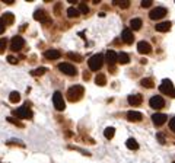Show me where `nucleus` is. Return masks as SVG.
<instances>
[{
	"instance_id": "obj_1",
	"label": "nucleus",
	"mask_w": 175,
	"mask_h": 163,
	"mask_svg": "<svg viewBox=\"0 0 175 163\" xmlns=\"http://www.w3.org/2000/svg\"><path fill=\"white\" fill-rule=\"evenodd\" d=\"M83 93H85L83 86H80V85H74V86H71L69 91H67V98H69V101H71V102H77V101L82 99Z\"/></svg>"
},
{
	"instance_id": "obj_2",
	"label": "nucleus",
	"mask_w": 175,
	"mask_h": 163,
	"mask_svg": "<svg viewBox=\"0 0 175 163\" xmlns=\"http://www.w3.org/2000/svg\"><path fill=\"white\" fill-rule=\"evenodd\" d=\"M88 64H89V69H90L92 72H98V70L102 67V64H104V57H102V54L92 55V57L89 58Z\"/></svg>"
},
{
	"instance_id": "obj_3",
	"label": "nucleus",
	"mask_w": 175,
	"mask_h": 163,
	"mask_svg": "<svg viewBox=\"0 0 175 163\" xmlns=\"http://www.w3.org/2000/svg\"><path fill=\"white\" fill-rule=\"evenodd\" d=\"M159 91L162 92L163 95H168L171 98H175V88H174V85H172V82L168 80V79L162 80V83L159 86Z\"/></svg>"
},
{
	"instance_id": "obj_4",
	"label": "nucleus",
	"mask_w": 175,
	"mask_h": 163,
	"mask_svg": "<svg viewBox=\"0 0 175 163\" xmlns=\"http://www.w3.org/2000/svg\"><path fill=\"white\" fill-rule=\"evenodd\" d=\"M13 114L18 115V118H22V120H29V118H32V112L29 111V104H25L23 106L15 109Z\"/></svg>"
},
{
	"instance_id": "obj_5",
	"label": "nucleus",
	"mask_w": 175,
	"mask_h": 163,
	"mask_svg": "<svg viewBox=\"0 0 175 163\" xmlns=\"http://www.w3.org/2000/svg\"><path fill=\"white\" fill-rule=\"evenodd\" d=\"M58 70L61 73H64L66 76H76V73H77L76 67L69 64V63H60L58 64Z\"/></svg>"
},
{
	"instance_id": "obj_6",
	"label": "nucleus",
	"mask_w": 175,
	"mask_h": 163,
	"mask_svg": "<svg viewBox=\"0 0 175 163\" xmlns=\"http://www.w3.org/2000/svg\"><path fill=\"white\" fill-rule=\"evenodd\" d=\"M52 104H54V106H55L57 111H63V109L66 108L64 99H63V96H61L60 92H54V95H52Z\"/></svg>"
},
{
	"instance_id": "obj_7",
	"label": "nucleus",
	"mask_w": 175,
	"mask_h": 163,
	"mask_svg": "<svg viewBox=\"0 0 175 163\" xmlns=\"http://www.w3.org/2000/svg\"><path fill=\"white\" fill-rule=\"evenodd\" d=\"M165 15H166V9L165 7H155V9L150 10L149 18L152 19V20H158V19H162Z\"/></svg>"
},
{
	"instance_id": "obj_8",
	"label": "nucleus",
	"mask_w": 175,
	"mask_h": 163,
	"mask_svg": "<svg viewBox=\"0 0 175 163\" xmlns=\"http://www.w3.org/2000/svg\"><path fill=\"white\" fill-rule=\"evenodd\" d=\"M23 44H25V41H23L22 36H19V35L13 36L12 38V42H10V50L12 51H19V50H22Z\"/></svg>"
},
{
	"instance_id": "obj_9",
	"label": "nucleus",
	"mask_w": 175,
	"mask_h": 163,
	"mask_svg": "<svg viewBox=\"0 0 175 163\" xmlns=\"http://www.w3.org/2000/svg\"><path fill=\"white\" fill-rule=\"evenodd\" d=\"M149 105L153 109H160L165 106V101H163L162 96H152L150 101H149Z\"/></svg>"
},
{
	"instance_id": "obj_10",
	"label": "nucleus",
	"mask_w": 175,
	"mask_h": 163,
	"mask_svg": "<svg viewBox=\"0 0 175 163\" xmlns=\"http://www.w3.org/2000/svg\"><path fill=\"white\" fill-rule=\"evenodd\" d=\"M166 115L165 114H159V112H156V114H153L152 115V122L156 125V127H160V125H163L165 122H166Z\"/></svg>"
},
{
	"instance_id": "obj_11",
	"label": "nucleus",
	"mask_w": 175,
	"mask_h": 163,
	"mask_svg": "<svg viewBox=\"0 0 175 163\" xmlns=\"http://www.w3.org/2000/svg\"><path fill=\"white\" fill-rule=\"evenodd\" d=\"M34 19L38 22H44V23H50V16L45 13V10H35Z\"/></svg>"
},
{
	"instance_id": "obj_12",
	"label": "nucleus",
	"mask_w": 175,
	"mask_h": 163,
	"mask_svg": "<svg viewBox=\"0 0 175 163\" xmlns=\"http://www.w3.org/2000/svg\"><path fill=\"white\" fill-rule=\"evenodd\" d=\"M137 51H139L140 54H149V53L152 51V47H150L149 42H146V41H140L139 44H137Z\"/></svg>"
},
{
	"instance_id": "obj_13",
	"label": "nucleus",
	"mask_w": 175,
	"mask_h": 163,
	"mask_svg": "<svg viewBox=\"0 0 175 163\" xmlns=\"http://www.w3.org/2000/svg\"><path fill=\"white\" fill-rule=\"evenodd\" d=\"M121 39H122V42H125V44H131V42L134 41V36H133V34H131V29H128V28L122 29Z\"/></svg>"
},
{
	"instance_id": "obj_14",
	"label": "nucleus",
	"mask_w": 175,
	"mask_h": 163,
	"mask_svg": "<svg viewBox=\"0 0 175 163\" xmlns=\"http://www.w3.org/2000/svg\"><path fill=\"white\" fill-rule=\"evenodd\" d=\"M105 58H106V61H108V64H109V69H111V67H114V64L117 63V54H115V51H112V50L106 51Z\"/></svg>"
},
{
	"instance_id": "obj_15",
	"label": "nucleus",
	"mask_w": 175,
	"mask_h": 163,
	"mask_svg": "<svg viewBox=\"0 0 175 163\" xmlns=\"http://www.w3.org/2000/svg\"><path fill=\"white\" fill-rule=\"evenodd\" d=\"M44 57H45L47 60H58V58L61 57V53H60L58 50H47V51L44 53Z\"/></svg>"
},
{
	"instance_id": "obj_16",
	"label": "nucleus",
	"mask_w": 175,
	"mask_h": 163,
	"mask_svg": "<svg viewBox=\"0 0 175 163\" xmlns=\"http://www.w3.org/2000/svg\"><path fill=\"white\" fill-rule=\"evenodd\" d=\"M127 101H128V104H130V105L137 106V105H140V104H141V101H143V99H141V95H130Z\"/></svg>"
},
{
	"instance_id": "obj_17",
	"label": "nucleus",
	"mask_w": 175,
	"mask_h": 163,
	"mask_svg": "<svg viewBox=\"0 0 175 163\" xmlns=\"http://www.w3.org/2000/svg\"><path fill=\"white\" fill-rule=\"evenodd\" d=\"M155 29L158 32H168L171 29V22H160L155 26Z\"/></svg>"
},
{
	"instance_id": "obj_18",
	"label": "nucleus",
	"mask_w": 175,
	"mask_h": 163,
	"mask_svg": "<svg viewBox=\"0 0 175 163\" xmlns=\"http://www.w3.org/2000/svg\"><path fill=\"white\" fill-rule=\"evenodd\" d=\"M127 118H128V121H140L143 118V115L140 112H137V111H128L127 112Z\"/></svg>"
},
{
	"instance_id": "obj_19",
	"label": "nucleus",
	"mask_w": 175,
	"mask_h": 163,
	"mask_svg": "<svg viewBox=\"0 0 175 163\" xmlns=\"http://www.w3.org/2000/svg\"><path fill=\"white\" fill-rule=\"evenodd\" d=\"M117 61L120 64H128L130 63V57H128L127 53H120V54H117Z\"/></svg>"
},
{
	"instance_id": "obj_20",
	"label": "nucleus",
	"mask_w": 175,
	"mask_h": 163,
	"mask_svg": "<svg viewBox=\"0 0 175 163\" xmlns=\"http://www.w3.org/2000/svg\"><path fill=\"white\" fill-rule=\"evenodd\" d=\"M130 28L134 29V31H139L140 28H141V19H139V18L131 19L130 20Z\"/></svg>"
},
{
	"instance_id": "obj_21",
	"label": "nucleus",
	"mask_w": 175,
	"mask_h": 163,
	"mask_svg": "<svg viewBox=\"0 0 175 163\" xmlns=\"http://www.w3.org/2000/svg\"><path fill=\"white\" fill-rule=\"evenodd\" d=\"M13 19H15V18H13V15L7 12V13H4V15H3L1 20L4 22V25H10V23H13Z\"/></svg>"
},
{
	"instance_id": "obj_22",
	"label": "nucleus",
	"mask_w": 175,
	"mask_h": 163,
	"mask_svg": "<svg viewBox=\"0 0 175 163\" xmlns=\"http://www.w3.org/2000/svg\"><path fill=\"white\" fill-rule=\"evenodd\" d=\"M125 144H127V147H128L130 150H137V149H139V144H137V141H136L134 138H128Z\"/></svg>"
},
{
	"instance_id": "obj_23",
	"label": "nucleus",
	"mask_w": 175,
	"mask_h": 163,
	"mask_svg": "<svg viewBox=\"0 0 175 163\" xmlns=\"http://www.w3.org/2000/svg\"><path fill=\"white\" fill-rule=\"evenodd\" d=\"M9 101H10L12 104H18V102L20 101V95H19L18 92H12V93L9 95Z\"/></svg>"
},
{
	"instance_id": "obj_24",
	"label": "nucleus",
	"mask_w": 175,
	"mask_h": 163,
	"mask_svg": "<svg viewBox=\"0 0 175 163\" xmlns=\"http://www.w3.org/2000/svg\"><path fill=\"white\" fill-rule=\"evenodd\" d=\"M95 82H96L98 86H104L105 83H106V79H105L104 74H98V76L95 77Z\"/></svg>"
},
{
	"instance_id": "obj_25",
	"label": "nucleus",
	"mask_w": 175,
	"mask_h": 163,
	"mask_svg": "<svg viewBox=\"0 0 175 163\" xmlns=\"http://www.w3.org/2000/svg\"><path fill=\"white\" fill-rule=\"evenodd\" d=\"M114 134H115V130H114L112 127H108V128H106V130L104 131L105 138H108V140H109V138H112V137H114Z\"/></svg>"
},
{
	"instance_id": "obj_26",
	"label": "nucleus",
	"mask_w": 175,
	"mask_h": 163,
	"mask_svg": "<svg viewBox=\"0 0 175 163\" xmlns=\"http://www.w3.org/2000/svg\"><path fill=\"white\" fill-rule=\"evenodd\" d=\"M140 83H141V86H143V88H149V89L155 86V85H153V82H152V79H141V82H140Z\"/></svg>"
},
{
	"instance_id": "obj_27",
	"label": "nucleus",
	"mask_w": 175,
	"mask_h": 163,
	"mask_svg": "<svg viewBox=\"0 0 175 163\" xmlns=\"http://www.w3.org/2000/svg\"><path fill=\"white\" fill-rule=\"evenodd\" d=\"M67 16H69V18H76V16H79V10H77L76 7H69V9H67Z\"/></svg>"
},
{
	"instance_id": "obj_28",
	"label": "nucleus",
	"mask_w": 175,
	"mask_h": 163,
	"mask_svg": "<svg viewBox=\"0 0 175 163\" xmlns=\"http://www.w3.org/2000/svg\"><path fill=\"white\" fill-rule=\"evenodd\" d=\"M6 47H7V39L6 38H0V54L4 53Z\"/></svg>"
},
{
	"instance_id": "obj_29",
	"label": "nucleus",
	"mask_w": 175,
	"mask_h": 163,
	"mask_svg": "<svg viewBox=\"0 0 175 163\" xmlns=\"http://www.w3.org/2000/svg\"><path fill=\"white\" fill-rule=\"evenodd\" d=\"M80 13H85V15H88L89 13V7H88L85 3H79V9H77Z\"/></svg>"
},
{
	"instance_id": "obj_30",
	"label": "nucleus",
	"mask_w": 175,
	"mask_h": 163,
	"mask_svg": "<svg viewBox=\"0 0 175 163\" xmlns=\"http://www.w3.org/2000/svg\"><path fill=\"white\" fill-rule=\"evenodd\" d=\"M67 57H69V58H71V60H74V61H77V63H79V61H82V55L76 54V53H69V54H67Z\"/></svg>"
},
{
	"instance_id": "obj_31",
	"label": "nucleus",
	"mask_w": 175,
	"mask_h": 163,
	"mask_svg": "<svg viewBox=\"0 0 175 163\" xmlns=\"http://www.w3.org/2000/svg\"><path fill=\"white\" fill-rule=\"evenodd\" d=\"M47 72V69L45 67H39V69H36L32 72V76H39V74H44V73Z\"/></svg>"
},
{
	"instance_id": "obj_32",
	"label": "nucleus",
	"mask_w": 175,
	"mask_h": 163,
	"mask_svg": "<svg viewBox=\"0 0 175 163\" xmlns=\"http://www.w3.org/2000/svg\"><path fill=\"white\" fill-rule=\"evenodd\" d=\"M115 4H118L121 9H127V7L130 6V1H127V0H125V1H118V0H117V1H115Z\"/></svg>"
},
{
	"instance_id": "obj_33",
	"label": "nucleus",
	"mask_w": 175,
	"mask_h": 163,
	"mask_svg": "<svg viewBox=\"0 0 175 163\" xmlns=\"http://www.w3.org/2000/svg\"><path fill=\"white\" fill-rule=\"evenodd\" d=\"M7 121H9V122H12V124H15V125H18V127H22V122H20V121H16V120H13L12 117H9V118H7Z\"/></svg>"
},
{
	"instance_id": "obj_34",
	"label": "nucleus",
	"mask_w": 175,
	"mask_h": 163,
	"mask_svg": "<svg viewBox=\"0 0 175 163\" xmlns=\"http://www.w3.org/2000/svg\"><path fill=\"white\" fill-rule=\"evenodd\" d=\"M152 6V0H143L141 1V7H150Z\"/></svg>"
},
{
	"instance_id": "obj_35",
	"label": "nucleus",
	"mask_w": 175,
	"mask_h": 163,
	"mask_svg": "<svg viewBox=\"0 0 175 163\" xmlns=\"http://www.w3.org/2000/svg\"><path fill=\"white\" fill-rule=\"evenodd\" d=\"M4 29H6V25H4V22L1 20V18H0V35L4 32Z\"/></svg>"
},
{
	"instance_id": "obj_36",
	"label": "nucleus",
	"mask_w": 175,
	"mask_h": 163,
	"mask_svg": "<svg viewBox=\"0 0 175 163\" xmlns=\"http://www.w3.org/2000/svg\"><path fill=\"white\" fill-rule=\"evenodd\" d=\"M7 61H9L10 64H16V63H18V60L13 57V55H9V57H7Z\"/></svg>"
},
{
	"instance_id": "obj_37",
	"label": "nucleus",
	"mask_w": 175,
	"mask_h": 163,
	"mask_svg": "<svg viewBox=\"0 0 175 163\" xmlns=\"http://www.w3.org/2000/svg\"><path fill=\"white\" fill-rule=\"evenodd\" d=\"M169 128H171V130L175 133V117L171 120V121H169Z\"/></svg>"
},
{
	"instance_id": "obj_38",
	"label": "nucleus",
	"mask_w": 175,
	"mask_h": 163,
	"mask_svg": "<svg viewBox=\"0 0 175 163\" xmlns=\"http://www.w3.org/2000/svg\"><path fill=\"white\" fill-rule=\"evenodd\" d=\"M158 140H159V141H160V143H162V144H163V143H165V137H163V135H162V134H158Z\"/></svg>"
},
{
	"instance_id": "obj_39",
	"label": "nucleus",
	"mask_w": 175,
	"mask_h": 163,
	"mask_svg": "<svg viewBox=\"0 0 175 163\" xmlns=\"http://www.w3.org/2000/svg\"><path fill=\"white\" fill-rule=\"evenodd\" d=\"M15 0H4V3H7V4H12Z\"/></svg>"
}]
</instances>
